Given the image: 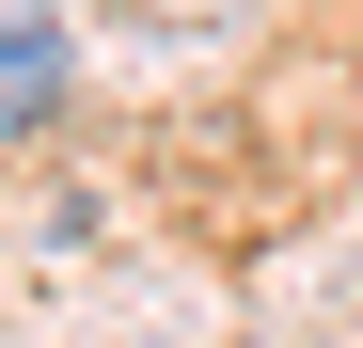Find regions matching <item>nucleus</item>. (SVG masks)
<instances>
[{"label": "nucleus", "instance_id": "obj_1", "mask_svg": "<svg viewBox=\"0 0 363 348\" xmlns=\"http://www.w3.org/2000/svg\"><path fill=\"white\" fill-rule=\"evenodd\" d=\"M64 95H79L64 16H0V143H48V127H64Z\"/></svg>", "mask_w": 363, "mask_h": 348}]
</instances>
